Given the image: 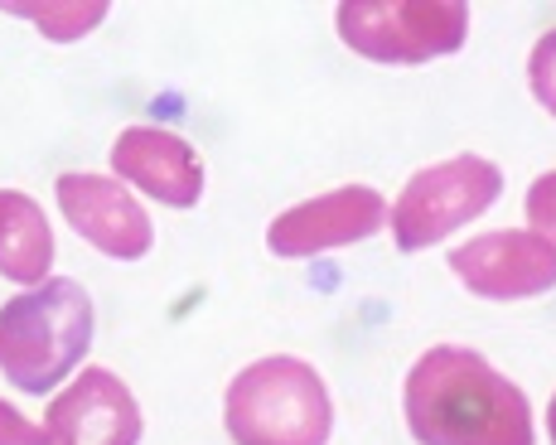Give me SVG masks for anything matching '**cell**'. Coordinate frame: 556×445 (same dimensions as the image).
Listing matches in <instances>:
<instances>
[{"label":"cell","instance_id":"1","mask_svg":"<svg viewBox=\"0 0 556 445\" xmlns=\"http://www.w3.org/2000/svg\"><path fill=\"white\" fill-rule=\"evenodd\" d=\"M402 402L416 445H532L522 387L475 348H426L406 373Z\"/></svg>","mask_w":556,"mask_h":445},{"label":"cell","instance_id":"2","mask_svg":"<svg viewBox=\"0 0 556 445\" xmlns=\"http://www.w3.org/2000/svg\"><path fill=\"white\" fill-rule=\"evenodd\" d=\"M92 295L53 277L0 305V373L20 392H53L92 344Z\"/></svg>","mask_w":556,"mask_h":445},{"label":"cell","instance_id":"3","mask_svg":"<svg viewBox=\"0 0 556 445\" xmlns=\"http://www.w3.org/2000/svg\"><path fill=\"white\" fill-rule=\"evenodd\" d=\"M223 427L232 445H325L334 427V402L305 358L271 354L232 378Z\"/></svg>","mask_w":556,"mask_h":445},{"label":"cell","instance_id":"4","mask_svg":"<svg viewBox=\"0 0 556 445\" xmlns=\"http://www.w3.org/2000/svg\"><path fill=\"white\" fill-rule=\"evenodd\" d=\"M339 39L372 63H431L465 44V0H344L334 15Z\"/></svg>","mask_w":556,"mask_h":445},{"label":"cell","instance_id":"5","mask_svg":"<svg viewBox=\"0 0 556 445\" xmlns=\"http://www.w3.org/2000/svg\"><path fill=\"white\" fill-rule=\"evenodd\" d=\"M504 194V169L484 155H455V161L426 165L406 179L402 199L392 204V238L397 252H426L445 242L455 228L475 223Z\"/></svg>","mask_w":556,"mask_h":445},{"label":"cell","instance_id":"6","mask_svg":"<svg viewBox=\"0 0 556 445\" xmlns=\"http://www.w3.org/2000/svg\"><path fill=\"white\" fill-rule=\"evenodd\" d=\"M382 223H388V199L368 185H344L334 194H319L286 208L266 228V247L276 257H319V252H339L372 238Z\"/></svg>","mask_w":556,"mask_h":445},{"label":"cell","instance_id":"7","mask_svg":"<svg viewBox=\"0 0 556 445\" xmlns=\"http://www.w3.org/2000/svg\"><path fill=\"white\" fill-rule=\"evenodd\" d=\"M451 271L484 301H528L556 285V247L538 232L498 228L451 252Z\"/></svg>","mask_w":556,"mask_h":445},{"label":"cell","instance_id":"8","mask_svg":"<svg viewBox=\"0 0 556 445\" xmlns=\"http://www.w3.org/2000/svg\"><path fill=\"white\" fill-rule=\"evenodd\" d=\"M49 445H141V407L106 368H83L45 411Z\"/></svg>","mask_w":556,"mask_h":445},{"label":"cell","instance_id":"9","mask_svg":"<svg viewBox=\"0 0 556 445\" xmlns=\"http://www.w3.org/2000/svg\"><path fill=\"white\" fill-rule=\"evenodd\" d=\"M59 208L73 223L78 238H88L98 252L116 262H136L151 252L155 228L151 214L131 199L122 179L106 175H59Z\"/></svg>","mask_w":556,"mask_h":445},{"label":"cell","instance_id":"10","mask_svg":"<svg viewBox=\"0 0 556 445\" xmlns=\"http://www.w3.org/2000/svg\"><path fill=\"white\" fill-rule=\"evenodd\" d=\"M112 169L169 208H194L203 194V165L194 145L160 126H126L112 141Z\"/></svg>","mask_w":556,"mask_h":445},{"label":"cell","instance_id":"11","mask_svg":"<svg viewBox=\"0 0 556 445\" xmlns=\"http://www.w3.org/2000/svg\"><path fill=\"white\" fill-rule=\"evenodd\" d=\"M53 267V228L45 208L20 189H0V277L20 285H45Z\"/></svg>","mask_w":556,"mask_h":445},{"label":"cell","instance_id":"12","mask_svg":"<svg viewBox=\"0 0 556 445\" xmlns=\"http://www.w3.org/2000/svg\"><path fill=\"white\" fill-rule=\"evenodd\" d=\"M0 10L39 25V35L53 39V44H73L88 29H98L112 5L106 0H0Z\"/></svg>","mask_w":556,"mask_h":445},{"label":"cell","instance_id":"13","mask_svg":"<svg viewBox=\"0 0 556 445\" xmlns=\"http://www.w3.org/2000/svg\"><path fill=\"white\" fill-rule=\"evenodd\" d=\"M528 82H532V98L556 116V29H547V35L538 39V49H532Z\"/></svg>","mask_w":556,"mask_h":445},{"label":"cell","instance_id":"14","mask_svg":"<svg viewBox=\"0 0 556 445\" xmlns=\"http://www.w3.org/2000/svg\"><path fill=\"white\" fill-rule=\"evenodd\" d=\"M528 223H532V232H538L542 242H552V247H556V169H552V175H542V179H532V189H528Z\"/></svg>","mask_w":556,"mask_h":445},{"label":"cell","instance_id":"15","mask_svg":"<svg viewBox=\"0 0 556 445\" xmlns=\"http://www.w3.org/2000/svg\"><path fill=\"white\" fill-rule=\"evenodd\" d=\"M0 445H49V436H45V427L20 417L10 402H0Z\"/></svg>","mask_w":556,"mask_h":445},{"label":"cell","instance_id":"16","mask_svg":"<svg viewBox=\"0 0 556 445\" xmlns=\"http://www.w3.org/2000/svg\"><path fill=\"white\" fill-rule=\"evenodd\" d=\"M547 431H552V445H556V397H552V411H547Z\"/></svg>","mask_w":556,"mask_h":445}]
</instances>
